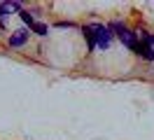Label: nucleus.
<instances>
[{
    "instance_id": "obj_1",
    "label": "nucleus",
    "mask_w": 154,
    "mask_h": 140,
    "mask_svg": "<svg viewBox=\"0 0 154 140\" xmlns=\"http://www.w3.org/2000/svg\"><path fill=\"white\" fill-rule=\"evenodd\" d=\"M94 30H96V47L98 49H107L110 42H112V30L107 26H100V23H94Z\"/></svg>"
},
{
    "instance_id": "obj_2",
    "label": "nucleus",
    "mask_w": 154,
    "mask_h": 140,
    "mask_svg": "<svg viewBox=\"0 0 154 140\" xmlns=\"http://www.w3.org/2000/svg\"><path fill=\"white\" fill-rule=\"evenodd\" d=\"M131 51H135L138 56H143V58H147V61H154V49H149L143 40H138V45H135Z\"/></svg>"
},
{
    "instance_id": "obj_3",
    "label": "nucleus",
    "mask_w": 154,
    "mask_h": 140,
    "mask_svg": "<svg viewBox=\"0 0 154 140\" xmlns=\"http://www.w3.org/2000/svg\"><path fill=\"white\" fill-rule=\"evenodd\" d=\"M26 42H28V30H26V28L14 30V35L10 37V45H12V47H23Z\"/></svg>"
},
{
    "instance_id": "obj_4",
    "label": "nucleus",
    "mask_w": 154,
    "mask_h": 140,
    "mask_svg": "<svg viewBox=\"0 0 154 140\" xmlns=\"http://www.w3.org/2000/svg\"><path fill=\"white\" fill-rule=\"evenodd\" d=\"M82 35H84V40H87V45L91 47V49L96 47V30H94V23L82 28Z\"/></svg>"
},
{
    "instance_id": "obj_5",
    "label": "nucleus",
    "mask_w": 154,
    "mask_h": 140,
    "mask_svg": "<svg viewBox=\"0 0 154 140\" xmlns=\"http://www.w3.org/2000/svg\"><path fill=\"white\" fill-rule=\"evenodd\" d=\"M119 40H122V42H124V45L128 47V49H133V47L138 45V37H135V33H131L128 28H126V30L122 33V35H119Z\"/></svg>"
},
{
    "instance_id": "obj_6",
    "label": "nucleus",
    "mask_w": 154,
    "mask_h": 140,
    "mask_svg": "<svg viewBox=\"0 0 154 140\" xmlns=\"http://www.w3.org/2000/svg\"><path fill=\"white\" fill-rule=\"evenodd\" d=\"M19 14H21V19H23V23H26V26H30V28H33L35 23H38V21H35V17H33L30 12H26V9H21Z\"/></svg>"
},
{
    "instance_id": "obj_7",
    "label": "nucleus",
    "mask_w": 154,
    "mask_h": 140,
    "mask_svg": "<svg viewBox=\"0 0 154 140\" xmlns=\"http://www.w3.org/2000/svg\"><path fill=\"white\" fill-rule=\"evenodd\" d=\"M30 30H33V33H38V35H47V33H49V26H47V23H35Z\"/></svg>"
},
{
    "instance_id": "obj_8",
    "label": "nucleus",
    "mask_w": 154,
    "mask_h": 140,
    "mask_svg": "<svg viewBox=\"0 0 154 140\" xmlns=\"http://www.w3.org/2000/svg\"><path fill=\"white\" fill-rule=\"evenodd\" d=\"M107 28H110V30H115L117 35H122V33H124V30H126L122 21H112V23H110V26H107Z\"/></svg>"
},
{
    "instance_id": "obj_9",
    "label": "nucleus",
    "mask_w": 154,
    "mask_h": 140,
    "mask_svg": "<svg viewBox=\"0 0 154 140\" xmlns=\"http://www.w3.org/2000/svg\"><path fill=\"white\" fill-rule=\"evenodd\" d=\"M10 12H12V5H10V2H5V5L0 7V17H5V14H10Z\"/></svg>"
}]
</instances>
